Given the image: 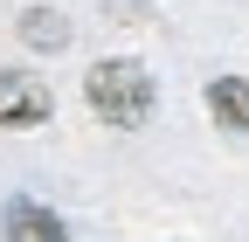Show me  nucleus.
<instances>
[{"label":"nucleus","mask_w":249,"mask_h":242,"mask_svg":"<svg viewBox=\"0 0 249 242\" xmlns=\"http://www.w3.org/2000/svg\"><path fill=\"white\" fill-rule=\"evenodd\" d=\"M83 104L104 118L118 132H139L152 111H160V76H152L139 55H104V63H90L83 76Z\"/></svg>","instance_id":"f257e3e1"},{"label":"nucleus","mask_w":249,"mask_h":242,"mask_svg":"<svg viewBox=\"0 0 249 242\" xmlns=\"http://www.w3.org/2000/svg\"><path fill=\"white\" fill-rule=\"evenodd\" d=\"M55 118V97H49V83L42 76H28V69H0V125L7 132H35Z\"/></svg>","instance_id":"f03ea898"},{"label":"nucleus","mask_w":249,"mask_h":242,"mask_svg":"<svg viewBox=\"0 0 249 242\" xmlns=\"http://www.w3.org/2000/svg\"><path fill=\"white\" fill-rule=\"evenodd\" d=\"M0 235H7V242H70L62 215L49 201H35V194H7V201H0Z\"/></svg>","instance_id":"7ed1b4c3"},{"label":"nucleus","mask_w":249,"mask_h":242,"mask_svg":"<svg viewBox=\"0 0 249 242\" xmlns=\"http://www.w3.org/2000/svg\"><path fill=\"white\" fill-rule=\"evenodd\" d=\"M21 42L35 55H62L70 49V14L62 7H21Z\"/></svg>","instance_id":"20e7f679"},{"label":"nucleus","mask_w":249,"mask_h":242,"mask_svg":"<svg viewBox=\"0 0 249 242\" xmlns=\"http://www.w3.org/2000/svg\"><path fill=\"white\" fill-rule=\"evenodd\" d=\"M208 111H214V125L249 138V76H214L208 83Z\"/></svg>","instance_id":"39448f33"},{"label":"nucleus","mask_w":249,"mask_h":242,"mask_svg":"<svg viewBox=\"0 0 249 242\" xmlns=\"http://www.w3.org/2000/svg\"><path fill=\"white\" fill-rule=\"evenodd\" d=\"M104 14H118V21H152V0H104Z\"/></svg>","instance_id":"423d86ee"}]
</instances>
